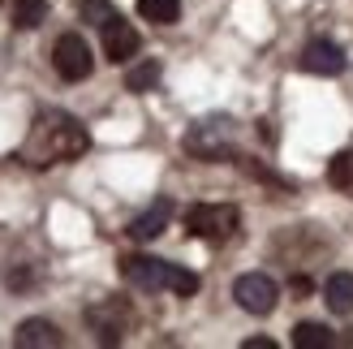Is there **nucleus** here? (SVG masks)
<instances>
[{
  "mask_svg": "<svg viewBox=\"0 0 353 349\" xmlns=\"http://www.w3.org/2000/svg\"><path fill=\"white\" fill-rule=\"evenodd\" d=\"M91 147V138H86L82 121L69 117V112H39L34 117V126L22 143V160L34 164V168H48V164H65V160H78V155Z\"/></svg>",
  "mask_w": 353,
  "mask_h": 349,
  "instance_id": "obj_1",
  "label": "nucleus"
},
{
  "mask_svg": "<svg viewBox=\"0 0 353 349\" xmlns=\"http://www.w3.org/2000/svg\"><path fill=\"white\" fill-rule=\"evenodd\" d=\"M121 276H125L134 289H147V293L172 289L176 298H194V293H199V276L194 272L164 263V259H151V255H125L121 259Z\"/></svg>",
  "mask_w": 353,
  "mask_h": 349,
  "instance_id": "obj_2",
  "label": "nucleus"
},
{
  "mask_svg": "<svg viewBox=\"0 0 353 349\" xmlns=\"http://www.w3.org/2000/svg\"><path fill=\"white\" fill-rule=\"evenodd\" d=\"M237 207H228V203H199V207H190L185 212V229L190 237H203V241H228L237 233Z\"/></svg>",
  "mask_w": 353,
  "mask_h": 349,
  "instance_id": "obj_3",
  "label": "nucleus"
},
{
  "mask_svg": "<svg viewBox=\"0 0 353 349\" xmlns=\"http://www.w3.org/2000/svg\"><path fill=\"white\" fill-rule=\"evenodd\" d=\"M228 147H233V121L228 117H207L185 134V151L199 160H224Z\"/></svg>",
  "mask_w": 353,
  "mask_h": 349,
  "instance_id": "obj_4",
  "label": "nucleus"
},
{
  "mask_svg": "<svg viewBox=\"0 0 353 349\" xmlns=\"http://www.w3.org/2000/svg\"><path fill=\"white\" fill-rule=\"evenodd\" d=\"M86 323H91V332L103 345H117L121 337H125V328L134 323V310H130V302H121V298H103L95 306H86Z\"/></svg>",
  "mask_w": 353,
  "mask_h": 349,
  "instance_id": "obj_5",
  "label": "nucleus"
},
{
  "mask_svg": "<svg viewBox=\"0 0 353 349\" xmlns=\"http://www.w3.org/2000/svg\"><path fill=\"white\" fill-rule=\"evenodd\" d=\"M233 298H237V306L245 310V315H272L276 302H280V289H276L272 276H263V272H245V276H237Z\"/></svg>",
  "mask_w": 353,
  "mask_h": 349,
  "instance_id": "obj_6",
  "label": "nucleus"
},
{
  "mask_svg": "<svg viewBox=\"0 0 353 349\" xmlns=\"http://www.w3.org/2000/svg\"><path fill=\"white\" fill-rule=\"evenodd\" d=\"M52 65L65 82H82L91 78V48H86L82 34H61L57 48H52Z\"/></svg>",
  "mask_w": 353,
  "mask_h": 349,
  "instance_id": "obj_7",
  "label": "nucleus"
},
{
  "mask_svg": "<svg viewBox=\"0 0 353 349\" xmlns=\"http://www.w3.org/2000/svg\"><path fill=\"white\" fill-rule=\"evenodd\" d=\"M302 69H306V74L332 78V74H341V69H345V52L332 43V39H310L306 52H302Z\"/></svg>",
  "mask_w": 353,
  "mask_h": 349,
  "instance_id": "obj_8",
  "label": "nucleus"
},
{
  "mask_svg": "<svg viewBox=\"0 0 353 349\" xmlns=\"http://www.w3.org/2000/svg\"><path fill=\"white\" fill-rule=\"evenodd\" d=\"M103 52H108V61H130L134 57V52H138V30L125 22V17H112V22L108 26H103Z\"/></svg>",
  "mask_w": 353,
  "mask_h": 349,
  "instance_id": "obj_9",
  "label": "nucleus"
},
{
  "mask_svg": "<svg viewBox=\"0 0 353 349\" xmlns=\"http://www.w3.org/2000/svg\"><path fill=\"white\" fill-rule=\"evenodd\" d=\"M168 220H172V199H155L143 216H134L130 237H134V241H155V237L168 229Z\"/></svg>",
  "mask_w": 353,
  "mask_h": 349,
  "instance_id": "obj_10",
  "label": "nucleus"
},
{
  "mask_svg": "<svg viewBox=\"0 0 353 349\" xmlns=\"http://www.w3.org/2000/svg\"><path fill=\"white\" fill-rule=\"evenodd\" d=\"M61 341H65L61 328L48 323V319H26V323L13 332V345H17V349H57Z\"/></svg>",
  "mask_w": 353,
  "mask_h": 349,
  "instance_id": "obj_11",
  "label": "nucleus"
},
{
  "mask_svg": "<svg viewBox=\"0 0 353 349\" xmlns=\"http://www.w3.org/2000/svg\"><path fill=\"white\" fill-rule=\"evenodd\" d=\"M323 302H327L332 315H353V276L349 272H336L323 285Z\"/></svg>",
  "mask_w": 353,
  "mask_h": 349,
  "instance_id": "obj_12",
  "label": "nucleus"
},
{
  "mask_svg": "<svg viewBox=\"0 0 353 349\" xmlns=\"http://www.w3.org/2000/svg\"><path fill=\"white\" fill-rule=\"evenodd\" d=\"M48 22V0H13V26L17 30H34Z\"/></svg>",
  "mask_w": 353,
  "mask_h": 349,
  "instance_id": "obj_13",
  "label": "nucleus"
},
{
  "mask_svg": "<svg viewBox=\"0 0 353 349\" xmlns=\"http://www.w3.org/2000/svg\"><path fill=\"white\" fill-rule=\"evenodd\" d=\"M138 13L155 26H172L181 17V0H138Z\"/></svg>",
  "mask_w": 353,
  "mask_h": 349,
  "instance_id": "obj_14",
  "label": "nucleus"
},
{
  "mask_svg": "<svg viewBox=\"0 0 353 349\" xmlns=\"http://www.w3.org/2000/svg\"><path fill=\"white\" fill-rule=\"evenodd\" d=\"M332 328H323V323H297L293 328V345L297 349H332Z\"/></svg>",
  "mask_w": 353,
  "mask_h": 349,
  "instance_id": "obj_15",
  "label": "nucleus"
},
{
  "mask_svg": "<svg viewBox=\"0 0 353 349\" xmlns=\"http://www.w3.org/2000/svg\"><path fill=\"white\" fill-rule=\"evenodd\" d=\"M327 181L345 190V195H353V151H341V155H332V164H327Z\"/></svg>",
  "mask_w": 353,
  "mask_h": 349,
  "instance_id": "obj_16",
  "label": "nucleus"
},
{
  "mask_svg": "<svg viewBox=\"0 0 353 349\" xmlns=\"http://www.w3.org/2000/svg\"><path fill=\"white\" fill-rule=\"evenodd\" d=\"M155 82H160V61H138L130 74H125V86H130V91H151Z\"/></svg>",
  "mask_w": 353,
  "mask_h": 349,
  "instance_id": "obj_17",
  "label": "nucleus"
},
{
  "mask_svg": "<svg viewBox=\"0 0 353 349\" xmlns=\"http://www.w3.org/2000/svg\"><path fill=\"white\" fill-rule=\"evenodd\" d=\"M78 13H82V22H91V26H99V30L117 17V9L108 5V0H82V9H78Z\"/></svg>",
  "mask_w": 353,
  "mask_h": 349,
  "instance_id": "obj_18",
  "label": "nucleus"
},
{
  "mask_svg": "<svg viewBox=\"0 0 353 349\" xmlns=\"http://www.w3.org/2000/svg\"><path fill=\"white\" fill-rule=\"evenodd\" d=\"M241 349H276V341H268V337H250V341H241Z\"/></svg>",
  "mask_w": 353,
  "mask_h": 349,
  "instance_id": "obj_19",
  "label": "nucleus"
}]
</instances>
